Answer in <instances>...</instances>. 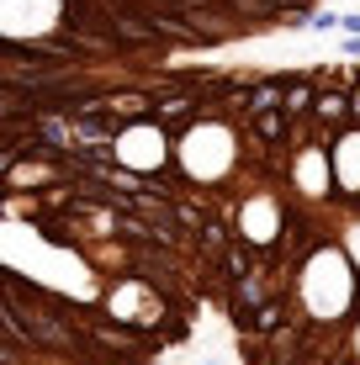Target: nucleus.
<instances>
[{
	"label": "nucleus",
	"instance_id": "1",
	"mask_svg": "<svg viewBox=\"0 0 360 365\" xmlns=\"http://www.w3.org/2000/svg\"><path fill=\"white\" fill-rule=\"evenodd\" d=\"M148 175L180 212L228 222V249L191 275L244 365H360V122L307 111L265 148L217 101L165 128Z\"/></svg>",
	"mask_w": 360,
	"mask_h": 365
},
{
	"label": "nucleus",
	"instance_id": "2",
	"mask_svg": "<svg viewBox=\"0 0 360 365\" xmlns=\"http://www.w3.org/2000/svg\"><path fill=\"white\" fill-rule=\"evenodd\" d=\"M313 27H318V32H329V27H344V21H339V16H329V11H318Z\"/></svg>",
	"mask_w": 360,
	"mask_h": 365
},
{
	"label": "nucleus",
	"instance_id": "3",
	"mask_svg": "<svg viewBox=\"0 0 360 365\" xmlns=\"http://www.w3.org/2000/svg\"><path fill=\"white\" fill-rule=\"evenodd\" d=\"M344 32H350V37H360V16H344Z\"/></svg>",
	"mask_w": 360,
	"mask_h": 365
},
{
	"label": "nucleus",
	"instance_id": "4",
	"mask_svg": "<svg viewBox=\"0 0 360 365\" xmlns=\"http://www.w3.org/2000/svg\"><path fill=\"white\" fill-rule=\"evenodd\" d=\"M202 365H217V360H202Z\"/></svg>",
	"mask_w": 360,
	"mask_h": 365
}]
</instances>
